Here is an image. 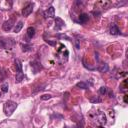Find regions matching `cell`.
<instances>
[{"instance_id":"cell-1","label":"cell","mask_w":128,"mask_h":128,"mask_svg":"<svg viewBox=\"0 0 128 128\" xmlns=\"http://www.w3.org/2000/svg\"><path fill=\"white\" fill-rule=\"evenodd\" d=\"M90 117H91L92 121L98 126V128H103V126L106 124V116L100 110H97L96 112L92 113L90 115Z\"/></svg>"},{"instance_id":"cell-2","label":"cell","mask_w":128,"mask_h":128,"mask_svg":"<svg viewBox=\"0 0 128 128\" xmlns=\"http://www.w3.org/2000/svg\"><path fill=\"white\" fill-rule=\"evenodd\" d=\"M68 55H69V52L68 50L66 49L65 45L63 44H59V48L57 49V52H56V56L59 60L60 63H64L68 60Z\"/></svg>"},{"instance_id":"cell-3","label":"cell","mask_w":128,"mask_h":128,"mask_svg":"<svg viewBox=\"0 0 128 128\" xmlns=\"http://www.w3.org/2000/svg\"><path fill=\"white\" fill-rule=\"evenodd\" d=\"M17 108V103L12 101V100H8L4 103L3 106V111L5 113L6 116H10L13 114V112L15 111V109Z\"/></svg>"},{"instance_id":"cell-4","label":"cell","mask_w":128,"mask_h":128,"mask_svg":"<svg viewBox=\"0 0 128 128\" xmlns=\"http://www.w3.org/2000/svg\"><path fill=\"white\" fill-rule=\"evenodd\" d=\"M0 45L5 49H12V46L14 45V41L13 39H10V38H1Z\"/></svg>"},{"instance_id":"cell-5","label":"cell","mask_w":128,"mask_h":128,"mask_svg":"<svg viewBox=\"0 0 128 128\" xmlns=\"http://www.w3.org/2000/svg\"><path fill=\"white\" fill-rule=\"evenodd\" d=\"M43 15H44V18L47 19V18H53L55 16V9L53 6H50L48 9H46L44 12H43Z\"/></svg>"},{"instance_id":"cell-6","label":"cell","mask_w":128,"mask_h":128,"mask_svg":"<svg viewBox=\"0 0 128 128\" xmlns=\"http://www.w3.org/2000/svg\"><path fill=\"white\" fill-rule=\"evenodd\" d=\"M111 6V2L109 1H99L95 4V9L97 10L98 8H103V9H107Z\"/></svg>"},{"instance_id":"cell-7","label":"cell","mask_w":128,"mask_h":128,"mask_svg":"<svg viewBox=\"0 0 128 128\" xmlns=\"http://www.w3.org/2000/svg\"><path fill=\"white\" fill-rule=\"evenodd\" d=\"M33 11V3H28L23 9H22V15L23 16H28L31 14Z\"/></svg>"},{"instance_id":"cell-8","label":"cell","mask_w":128,"mask_h":128,"mask_svg":"<svg viewBox=\"0 0 128 128\" xmlns=\"http://www.w3.org/2000/svg\"><path fill=\"white\" fill-rule=\"evenodd\" d=\"M64 26H65V22L60 17H56L55 18V30L60 31Z\"/></svg>"},{"instance_id":"cell-9","label":"cell","mask_w":128,"mask_h":128,"mask_svg":"<svg viewBox=\"0 0 128 128\" xmlns=\"http://www.w3.org/2000/svg\"><path fill=\"white\" fill-rule=\"evenodd\" d=\"M14 19L13 18H11V19H9L8 21H5L4 22V24H3V26H2V28H3V30L4 31H10L11 29H12V27H13V25H14Z\"/></svg>"},{"instance_id":"cell-10","label":"cell","mask_w":128,"mask_h":128,"mask_svg":"<svg viewBox=\"0 0 128 128\" xmlns=\"http://www.w3.org/2000/svg\"><path fill=\"white\" fill-rule=\"evenodd\" d=\"M30 65H31V67H32V69H33V71H34V73H38V72L42 69V66H41V64H40L38 61H31V62H30Z\"/></svg>"},{"instance_id":"cell-11","label":"cell","mask_w":128,"mask_h":128,"mask_svg":"<svg viewBox=\"0 0 128 128\" xmlns=\"http://www.w3.org/2000/svg\"><path fill=\"white\" fill-rule=\"evenodd\" d=\"M109 32H110L111 35H119V34H120V30H119V28H118L117 25L114 24V23H112V24L110 25Z\"/></svg>"},{"instance_id":"cell-12","label":"cell","mask_w":128,"mask_h":128,"mask_svg":"<svg viewBox=\"0 0 128 128\" xmlns=\"http://www.w3.org/2000/svg\"><path fill=\"white\" fill-rule=\"evenodd\" d=\"M88 20H89V15L86 14V13H82V14H80L79 17H78V22L81 23V24H85Z\"/></svg>"},{"instance_id":"cell-13","label":"cell","mask_w":128,"mask_h":128,"mask_svg":"<svg viewBox=\"0 0 128 128\" xmlns=\"http://www.w3.org/2000/svg\"><path fill=\"white\" fill-rule=\"evenodd\" d=\"M97 70H98L99 72H101V73H105V72H107V71L109 70V66H108L107 63H101V64L98 66Z\"/></svg>"},{"instance_id":"cell-14","label":"cell","mask_w":128,"mask_h":128,"mask_svg":"<svg viewBox=\"0 0 128 128\" xmlns=\"http://www.w3.org/2000/svg\"><path fill=\"white\" fill-rule=\"evenodd\" d=\"M34 35H35V28L32 27V26L28 27V29H27V37L29 39H32L34 37Z\"/></svg>"},{"instance_id":"cell-15","label":"cell","mask_w":128,"mask_h":128,"mask_svg":"<svg viewBox=\"0 0 128 128\" xmlns=\"http://www.w3.org/2000/svg\"><path fill=\"white\" fill-rule=\"evenodd\" d=\"M23 79H24V73L23 72H17L16 73V77H15L16 83H20Z\"/></svg>"},{"instance_id":"cell-16","label":"cell","mask_w":128,"mask_h":128,"mask_svg":"<svg viewBox=\"0 0 128 128\" xmlns=\"http://www.w3.org/2000/svg\"><path fill=\"white\" fill-rule=\"evenodd\" d=\"M14 63H15V67H16L17 72H22V63H21V61L19 59H15Z\"/></svg>"},{"instance_id":"cell-17","label":"cell","mask_w":128,"mask_h":128,"mask_svg":"<svg viewBox=\"0 0 128 128\" xmlns=\"http://www.w3.org/2000/svg\"><path fill=\"white\" fill-rule=\"evenodd\" d=\"M22 27H23V22H22V21H19V22L16 24L15 28H14V32H15V33L20 32V30L22 29Z\"/></svg>"},{"instance_id":"cell-18","label":"cell","mask_w":128,"mask_h":128,"mask_svg":"<svg viewBox=\"0 0 128 128\" xmlns=\"http://www.w3.org/2000/svg\"><path fill=\"white\" fill-rule=\"evenodd\" d=\"M88 84L86 83V82H78L77 84H76V87H78V88H81V89H87L88 88Z\"/></svg>"},{"instance_id":"cell-19","label":"cell","mask_w":128,"mask_h":128,"mask_svg":"<svg viewBox=\"0 0 128 128\" xmlns=\"http://www.w3.org/2000/svg\"><path fill=\"white\" fill-rule=\"evenodd\" d=\"M120 88L121 92H125L127 90V80H123V82L120 84Z\"/></svg>"},{"instance_id":"cell-20","label":"cell","mask_w":128,"mask_h":128,"mask_svg":"<svg viewBox=\"0 0 128 128\" xmlns=\"http://www.w3.org/2000/svg\"><path fill=\"white\" fill-rule=\"evenodd\" d=\"M99 93H100L101 95H105V94L107 93V87H105V86H102V87L99 89Z\"/></svg>"},{"instance_id":"cell-21","label":"cell","mask_w":128,"mask_h":128,"mask_svg":"<svg viewBox=\"0 0 128 128\" xmlns=\"http://www.w3.org/2000/svg\"><path fill=\"white\" fill-rule=\"evenodd\" d=\"M22 46V50L23 51H31L32 50V47L30 46V45H21Z\"/></svg>"},{"instance_id":"cell-22","label":"cell","mask_w":128,"mask_h":128,"mask_svg":"<svg viewBox=\"0 0 128 128\" xmlns=\"http://www.w3.org/2000/svg\"><path fill=\"white\" fill-rule=\"evenodd\" d=\"M1 90H2V92L6 93V92L8 91V84H7V83L2 84V86H1Z\"/></svg>"},{"instance_id":"cell-23","label":"cell","mask_w":128,"mask_h":128,"mask_svg":"<svg viewBox=\"0 0 128 128\" xmlns=\"http://www.w3.org/2000/svg\"><path fill=\"white\" fill-rule=\"evenodd\" d=\"M52 96L50 95V94H44V95H42L41 96V99L42 100H48V99H50Z\"/></svg>"},{"instance_id":"cell-24","label":"cell","mask_w":128,"mask_h":128,"mask_svg":"<svg viewBox=\"0 0 128 128\" xmlns=\"http://www.w3.org/2000/svg\"><path fill=\"white\" fill-rule=\"evenodd\" d=\"M90 101H91V102H93V103H94V102H100V101H101V100H100V98H96V97H95V98H94V99H91V100H90Z\"/></svg>"},{"instance_id":"cell-25","label":"cell","mask_w":128,"mask_h":128,"mask_svg":"<svg viewBox=\"0 0 128 128\" xmlns=\"http://www.w3.org/2000/svg\"><path fill=\"white\" fill-rule=\"evenodd\" d=\"M127 97H128V95L125 94V95H124V103H127Z\"/></svg>"},{"instance_id":"cell-26","label":"cell","mask_w":128,"mask_h":128,"mask_svg":"<svg viewBox=\"0 0 128 128\" xmlns=\"http://www.w3.org/2000/svg\"><path fill=\"white\" fill-rule=\"evenodd\" d=\"M109 97H111V98H113V97H114V94H113V92H111V91L109 92Z\"/></svg>"},{"instance_id":"cell-27","label":"cell","mask_w":128,"mask_h":128,"mask_svg":"<svg viewBox=\"0 0 128 128\" xmlns=\"http://www.w3.org/2000/svg\"><path fill=\"white\" fill-rule=\"evenodd\" d=\"M0 97H1V93H0Z\"/></svg>"},{"instance_id":"cell-28","label":"cell","mask_w":128,"mask_h":128,"mask_svg":"<svg viewBox=\"0 0 128 128\" xmlns=\"http://www.w3.org/2000/svg\"><path fill=\"white\" fill-rule=\"evenodd\" d=\"M65 128H68V127H65Z\"/></svg>"}]
</instances>
